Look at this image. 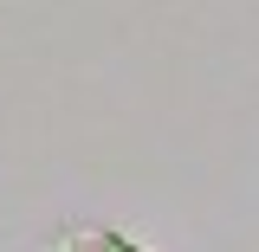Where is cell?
<instances>
[{
  "instance_id": "1",
  "label": "cell",
  "mask_w": 259,
  "mask_h": 252,
  "mask_svg": "<svg viewBox=\"0 0 259 252\" xmlns=\"http://www.w3.org/2000/svg\"><path fill=\"white\" fill-rule=\"evenodd\" d=\"M52 252H143V246L123 239V233H110V226H65L52 239Z\"/></svg>"
}]
</instances>
